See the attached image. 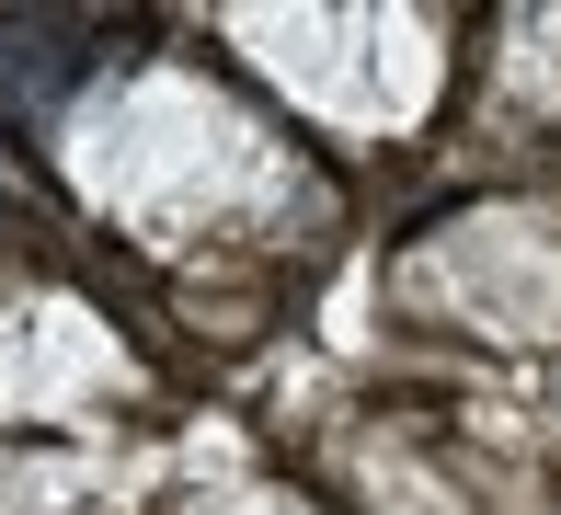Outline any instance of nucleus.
Segmentation results:
<instances>
[{
    "label": "nucleus",
    "instance_id": "nucleus-1",
    "mask_svg": "<svg viewBox=\"0 0 561 515\" xmlns=\"http://www.w3.org/2000/svg\"><path fill=\"white\" fill-rule=\"evenodd\" d=\"M69 69H81L69 23H0V115H46L69 92Z\"/></svg>",
    "mask_w": 561,
    "mask_h": 515
}]
</instances>
